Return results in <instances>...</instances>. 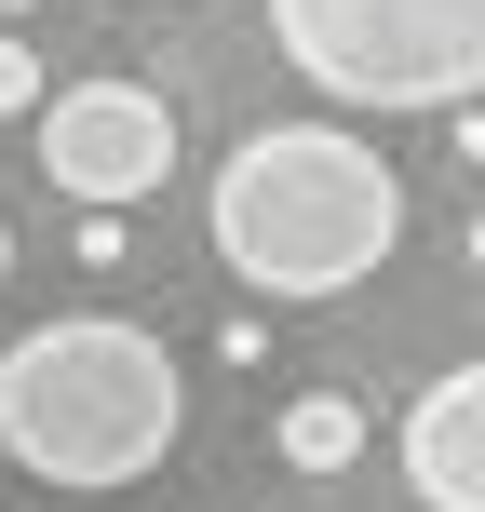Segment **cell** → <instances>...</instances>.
Listing matches in <instances>:
<instances>
[{
  "label": "cell",
  "mask_w": 485,
  "mask_h": 512,
  "mask_svg": "<svg viewBox=\"0 0 485 512\" xmlns=\"http://www.w3.org/2000/svg\"><path fill=\"white\" fill-rule=\"evenodd\" d=\"M203 243L256 297H351L405 243V176L351 122H256L203 189Z\"/></svg>",
  "instance_id": "obj_1"
},
{
  "label": "cell",
  "mask_w": 485,
  "mask_h": 512,
  "mask_svg": "<svg viewBox=\"0 0 485 512\" xmlns=\"http://www.w3.org/2000/svg\"><path fill=\"white\" fill-rule=\"evenodd\" d=\"M189 432V364L122 310H54L0 351V459L68 499L149 486Z\"/></svg>",
  "instance_id": "obj_2"
},
{
  "label": "cell",
  "mask_w": 485,
  "mask_h": 512,
  "mask_svg": "<svg viewBox=\"0 0 485 512\" xmlns=\"http://www.w3.org/2000/svg\"><path fill=\"white\" fill-rule=\"evenodd\" d=\"M283 68L324 108H459L485 95V0H270Z\"/></svg>",
  "instance_id": "obj_3"
},
{
  "label": "cell",
  "mask_w": 485,
  "mask_h": 512,
  "mask_svg": "<svg viewBox=\"0 0 485 512\" xmlns=\"http://www.w3.org/2000/svg\"><path fill=\"white\" fill-rule=\"evenodd\" d=\"M27 122H41V176L68 189V203L135 216L176 176V108H162L149 81H68V95H41Z\"/></svg>",
  "instance_id": "obj_4"
},
{
  "label": "cell",
  "mask_w": 485,
  "mask_h": 512,
  "mask_svg": "<svg viewBox=\"0 0 485 512\" xmlns=\"http://www.w3.org/2000/svg\"><path fill=\"white\" fill-rule=\"evenodd\" d=\"M405 486L432 512H485V364H445L405 405Z\"/></svg>",
  "instance_id": "obj_5"
},
{
  "label": "cell",
  "mask_w": 485,
  "mask_h": 512,
  "mask_svg": "<svg viewBox=\"0 0 485 512\" xmlns=\"http://www.w3.org/2000/svg\"><path fill=\"white\" fill-rule=\"evenodd\" d=\"M270 445H283V472H351L364 459V405H351V391H283Z\"/></svg>",
  "instance_id": "obj_6"
},
{
  "label": "cell",
  "mask_w": 485,
  "mask_h": 512,
  "mask_svg": "<svg viewBox=\"0 0 485 512\" xmlns=\"http://www.w3.org/2000/svg\"><path fill=\"white\" fill-rule=\"evenodd\" d=\"M27 108H41V54L0 27V122H27Z\"/></svg>",
  "instance_id": "obj_7"
},
{
  "label": "cell",
  "mask_w": 485,
  "mask_h": 512,
  "mask_svg": "<svg viewBox=\"0 0 485 512\" xmlns=\"http://www.w3.org/2000/svg\"><path fill=\"white\" fill-rule=\"evenodd\" d=\"M445 135H459V162L485 176V95H459V108H445Z\"/></svg>",
  "instance_id": "obj_8"
},
{
  "label": "cell",
  "mask_w": 485,
  "mask_h": 512,
  "mask_svg": "<svg viewBox=\"0 0 485 512\" xmlns=\"http://www.w3.org/2000/svg\"><path fill=\"white\" fill-rule=\"evenodd\" d=\"M472 270H485V203H472Z\"/></svg>",
  "instance_id": "obj_9"
},
{
  "label": "cell",
  "mask_w": 485,
  "mask_h": 512,
  "mask_svg": "<svg viewBox=\"0 0 485 512\" xmlns=\"http://www.w3.org/2000/svg\"><path fill=\"white\" fill-rule=\"evenodd\" d=\"M0 270H14V230H0Z\"/></svg>",
  "instance_id": "obj_10"
}]
</instances>
